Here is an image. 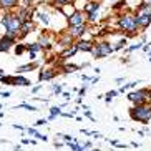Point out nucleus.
<instances>
[{
    "instance_id": "obj_3",
    "label": "nucleus",
    "mask_w": 151,
    "mask_h": 151,
    "mask_svg": "<svg viewBox=\"0 0 151 151\" xmlns=\"http://www.w3.org/2000/svg\"><path fill=\"white\" fill-rule=\"evenodd\" d=\"M118 28L126 32V35L131 37L136 33V22H134V14H120L118 15Z\"/></svg>"
},
{
    "instance_id": "obj_33",
    "label": "nucleus",
    "mask_w": 151,
    "mask_h": 151,
    "mask_svg": "<svg viewBox=\"0 0 151 151\" xmlns=\"http://www.w3.org/2000/svg\"><path fill=\"white\" fill-rule=\"evenodd\" d=\"M60 113H62V106H52L50 108V115L52 116H60Z\"/></svg>"
},
{
    "instance_id": "obj_46",
    "label": "nucleus",
    "mask_w": 151,
    "mask_h": 151,
    "mask_svg": "<svg viewBox=\"0 0 151 151\" xmlns=\"http://www.w3.org/2000/svg\"><path fill=\"white\" fill-rule=\"evenodd\" d=\"M55 146H57V148H62V146H65V143H62V141H55Z\"/></svg>"
},
{
    "instance_id": "obj_29",
    "label": "nucleus",
    "mask_w": 151,
    "mask_h": 151,
    "mask_svg": "<svg viewBox=\"0 0 151 151\" xmlns=\"http://www.w3.org/2000/svg\"><path fill=\"white\" fill-rule=\"evenodd\" d=\"M116 95H118V90H111V91H108V93L105 95V101H106L108 105H110V103L113 101V98H115Z\"/></svg>"
},
{
    "instance_id": "obj_5",
    "label": "nucleus",
    "mask_w": 151,
    "mask_h": 151,
    "mask_svg": "<svg viewBox=\"0 0 151 151\" xmlns=\"http://www.w3.org/2000/svg\"><path fill=\"white\" fill-rule=\"evenodd\" d=\"M128 100L133 105H141V103L148 101V88H141V90H134L128 93Z\"/></svg>"
},
{
    "instance_id": "obj_18",
    "label": "nucleus",
    "mask_w": 151,
    "mask_h": 151,
    "mask_svg": "<svg viewBox=\"0 0 151 151\" xmlns=\"http://www.w3.org/2000/svg\"><path fill=\"white\" fill-rule=\"evenodd\" d=\"M14 85L15 86H32V81L22 75H14Z\"/></svg>"
},
{
    "instance_id": "obj_4",
    "label": "nucleus",
    "mask_w": 151,
    "mask_h": 151,
    "mask_svg": "<svg viewBox=\"0 0 151 151\" xmlns=\"http://www.w3.org/2000/svg\"><path fill=\"white\" fill-rule=\"evenodd\" d=\"M113 52H115L113 50V45L108 40H101V42H98V43H93V47L90 50V53L93 55L95 58H106Z\"/></svg>"
},
{
    "instance_id": "obj_1",
    "label": "nucleus",
    "mask_w": 151,
    "mask_h": 151,
    "mask_svg": "<svg viewBox=\"0 0 151 151\" xmlns=\"http://www.w3.org/2000/svg\"><path fill=\"white\" fill-rule=\"evenodd\" d=\"M0 23L4 25L5 33H10V35H18V30H20V25H22V20L18 18V15L12 10L9 12H4L2 18H0Z\"/></svg>"
},
{
    "instance_id": "obj_16",
    "label": "nucleus",
    "mask_w": 151,
    "mask_h": 151,
    "mask_svg": "<svg viewBox=\"0 0 151 151\" xmlns=\"http://www.w3.org/2000/svg\"><path fill=\"white\" fill-rule=\"evenodd\" d=\"M17 5H18V0H0V10H4V12L14 10Z\"/></svg>"
},
{
    "instance_id": "obj_10",
    "label": "nucleus",
    "mask_w": 151,
    "mask_h": 151,
    "mask_svg": "<svg viewBox=\"0 0 151 151\" xmlns=\"http://www.w3.org/2000/svg\"><path fill=\"white\" fill-rule=\"evenodd\" d=\"M67 32L76 40V38L85 37V33H88V27H86V23H83V25H75V27H68Z\"/></svg>"
},
{
    "instance_id": "obj_26",
    "label": "nucleus",
    "mask_w": 151,
    "mask_h": 151,
    "mask_svg": "<svg viewBox=\"0 0 151 151\" xmlns=\"http://www.w3.org/2000/svg\"><path fill=\"white\" fill-rule=\"evenodd\" d=\"M75 0H52V5L55 9H62L63 5H68V4H73Z\"/></svg>"
},
{
    "instance_id": "obj_14",
    "label": "nucleus",
    "mask_w": 151,
    "mask_h": 151,
    "mask_svg": "<svg viewBox=\"0 0 151 151\" xmlns=\"http://www.w3.org/2000/svg\"><path fill=\"white\" fill-rule=\"evenodd\" d=\"M17 15H18V18H20L22 22H25V20H32L33 15H35V10L32 9V7H28V9H22V7H18Z\"/></svg>"
},
{
    "instance_id": "obj_12",
    "label": "nucleus",
    "mask_w": 151,
    "mask_h": 151,
    "mask_svg": "<svg viewBox=\"0 0 151 151\" xmlns=\"http://www.w3.org/2000/svg\"><path fill=\"white\" fill-rule=\"evenodd\" d=\"M73 45H75V48L78 50V52H90V50H91V47H93V42L86 40V38H83V37H81V38H76V42Z\"/></svg>"
},
{
    "instance_id": "obj_11",
    "label": "nucleus",
    "mask_w": 151,
    "mask_h": 151,
    "mask_svg": "<svg viewBox=\"0 0 151 151\" xmlns=\"http://www.w3.org/2000/svg\"><path fill=\"white\" fill-rule=\"evenodd\" d=\"M57 75H58V71L55 68H43L38 73V81H50V80H53Z\"/></svg>"
},
{
    "instance_id": "obj_49",
    "label": "nucleus",
    "mask_w": 151,
    "mask_h": 151,
    "mask_svg": "<svg viewBox=\"0 0 151 151\" xmlns=\"http://www.w3.org/2000/svg\"><path fill=\"white\" fill-rule=\"evenodd\" d=\"M2 75H5V73H4V70H2V68H0V76H2Z\"/></svg>"
},
{
    "instance_id": "obj_45",
    "label": "nucleus",
    "mask_w": 151,
    "mask_h": 151,
    "mask_svg": "<svg viewBox=\"0 0 151 151\" xmlns=\"http://www.w3.org/2000/svg\"><path fill=\"white\" fill-rule=\"evenodd\" d=\"M62 96H63V98H67V100H70V98H71V95H70V93H67V91H65V93L62 91Z\"/></svg>"
},
{
    "instance_id": "obj_9",
    "label": "nucleus",
    "mask_w": 151,
    "mask_h": 151,
    "mask_svg": "<svg viewBox=\"0 0 151 151\" xmlns=\"http://www.w3.org/2000/svg\"><path fill=\"white\" fill-rule=\"evenodd\" d=\"M37 30V25L32 20H25V22H22V25H20V30H18V35L17 38H25V37L28 35V33H32V32Z\"/></svg>"
},
{
    "instance_id": "obj_34",
    "label": "nucleus",
    "mask_w": 151,
    "mask_h": 151,
    "mask_svg": "<svg viewBox=\"0 0 151 151\" xmlns=\"http://www.w3.org/2000/svg\"><path fill=\"white\" fill-rule=\"evenodd\" d=\"M57 139H63L65 143H68V141H73V136H70V134H57Z\"/></svg>"
},
{
    "instance_id": "obj_2",
    "label": "nucleus",
    "mask_w": 151,
    "mask_h": 151,
    "mask_svg": "<svg viewBox=\"0 0 151 151\" xmlns=\"http://www.w3.org/2000/svg\"><path fill=\"white\" fill-rule=\"evenodd\" d=\"M129 118L138 123L148 124V121L151 120V105L141 103V105H133V108H129Z\"/></svg>"
},
{
    "instance_id": "obj_13",
    "label": "nucleus",
    "mask_w": 151,
    "mask_h": 151,
    "mask_svg": "<svg viewBox=\"0 0 151 151\" xmlns=\"http://www.w3.org/2000/svg\"><path fill=\"white\" fill-rule=\"evenodd\" d=\"M58 43L62 45V47H65V48H68V47H73L75 38H73L68 32H62V33L58 35Z\"/></svg>"
},
{
    "instance_id": "obj_38",
    "label": "nucleus",
    "mask_w": 151,
    "mask_h": 151,
    "mask_svg": "<svg viewBox=\"0 0 151 151\" xmlns=\"http://www.w3.org/2000/svg\"><path fill=\"white\" fill-rule=\"evenodd\" d=\"M124 4H126V0H120V2H116V5H113V10H120V9H123Z\"/></svg>"
},
{
    "instance_id": "obj_52",
    "label": "nucleus",
    "mask_w": 151,
    "mask_h": 151,
    "mask_svg": "<svg viewBox=\"0 0 151 151\" xmlns=\"http://www.w3.org/2000/svg\"><path fill=\"white\" fill-rule=\"evenodd\" d=\"M150 57H151V52H150Z\"/></svg>"
},
{
    "instance_id": "obj_21",
    "label": "nucleus",
    "mask_w": 151,
    "mask_h": 151,
    "mask_svg": "<svg viewBox=\"0 0 151 151\" xmlns=\"http://www.w3.org/2000/svg\"><path fill=\"white\" fill-rule=\"evenodd\" d=\"M76 52H78V50L75 48V45H73V47H68V48L65 50V52H63L62 55H60V58H62V60H68V58L75 57V55H76Z\"/></svg>"
},
{
    "instance_id": "obj_39",
    "label": "nucleus",
    "mask_w": 151,
    "mask_h": 151,
    "mask_svg": "<svg viewBox=\"0 0 151 151\" xmlns=\"http://www.w3.org/2000/svg\"><path fill=\"white\" fill-rule=\"evenodd\" d=\"M86 88H88V83H85L83 88L78 90V96H85V93H86Z\"/></svg>"
},
{
    "instance_id": "obj_25",
    "label": "nucleus",
    "mask_w": 151,
    "mask_h": 151,
    "mask_svg": "<svg viewBox=\"0 0 151 151\" xmlns=\"http://www.w3.org/2000/svg\"><path fill=\"white\" fill-rule=\"evenodd\" d=\"M78 68L80 67H78V65H73V63H63L62 70H63V73H75Z\"/></svg>"
},
{
    "instance_id": "obj_27",
    "label": "nucleus",
    "mask_w": 151,
    "mask_h": 151,
    "mask_svg": "<svg viewBox=\"0 0 151 151\" xmlns=\"http://www.w3.org/2000/svg\"><path fill=\"white\" fill-rule=\"evenodd\" d=\"M25 47H27V52H33V53H38L40 52V45H38V42H33V43H25Z\"/></svg>"
},
{
    "instance_id": "obj_28",
    "label": "nucleus",
    "mask_w": 151,
    "mask_h": 151,
    "mask_svg": "<svg viewBox=\"0 0 151 151\" xmlns=\"http://www.w3.org/2000/svg\"><path fill=\"white\" fill-rule=\"evenodd\" d=\"M15 55L17 57H20V55H23L25 52H27V47H25V43H15Z\"/></svg>"
},
{
    "instance_id": "obj_19",
    "label": "nucleus",
    "mask_w": 151,
    "mask_h": 151,
    "mask_svg": "<svg viewBox=\"0 0 151 151\" xmlns=\"http://www.w3.org/2000/svg\"><path fill=\"white\" fill-rule=\"evenodd\" d=\"M38 65H40L38 62H32V63H27V65H22V67H18V68H17V73H18V75H23V73H28V71L35 70V68L38 67Z\"/></svg>"
},
{
    "instance_id": "obj_41",
    "label": "nucleus",
    "mask_w": 151,
    "mask_h": 151,
    "mask_svg": "<svg viewBox=\"0 0 151 151\" xmlns=\"http://www.w3.org/2000/svg\"><path fill=\"white\" fill-rule=\"evenodd\" d=\"M85 116H88V118H90V120H91V121H95V116L91 115V111H90L88 108H86V110H85Z\"/></svg>"
},
{
    "instance_id": "obj_23",
    "label": "nucleus",
    "mask_w": 151,
    "mask_h": 151,
    "mask_svg": "<svg viewBox=\"0 0 151 151\" xmlns=\"http://www.w3.org/2000/svg\"><path fill=\"white\" fill-rule=\"evenodd\" d=\"M136 12H139V14H151V4L143 0L141 4L136 7Z\"/></svg>"
},
{
    "instance_id": "obj_50",
    "label": "nucleus",
    "mask_w": 151,
    "mask_h": 151,
    "mask_svg": "<svg viewBox=\"0 0 151 151\" xmlns=\"http://www.w3.org/2000/svg\"><path fill=\"white\" fill-rule=\"evenodd\" d=\"M145 2H148V4H151V0H145Z\"/></svg>"
},
{
    "instance_id": "obj_24",
    "label": "nucleus",
    "mask_w": 151,
    "mask_h": 151,
    "mask_svg": "<svg viewBox=\"0 0 151 151\" xmlns=\"http://www.w3.org/2000/svg\"><path fill=\"white\" fill-rule=\"evenodd\" d=\"M98 12H100V10H93V12L85 14V20H86L88 23H95L98 20V17H100V15H98Z\"/></svg>"
},
{
    "instance_id": "obj_6",
    "label": "nucleus",
    "mask_w": 151,
    "mask_h": 151,
    "mask_svg": "<svg viewBox=\"0 0 151 151\" xmlns=\"http://www.w3.org/2000/svg\"><path fill=\"white\" fill-rule=\"evenodd\" d=\"M67 23L68 27H75V25H83V23H86V20H85V14L83 10H73L70 15L67 17Z\"/></svg>"
},
{
    "instance_id": "obj_47",
    "label": "nucleus",
    "mask_w": 151,
    "mask_h": 151,
    "mask_svg": "<svg viewBox=\"0 0 151 151\" xmlns=\"http://www.w3.org/2000/svg\"><path fill=\"white\" fill-rule=\"evenodd\" d=\"M2 96H4V98H10V91H4V93H2Z\"/></svg>"
},
{
    "instance_id": "obj_43",
    "label": "nucleus",
    "mask_w": 151,
    "mask_h": 151,
    "mask_svg": "<svg viewBox=\"0 0 151 151\" xmlns=\"http://www.w3.org/2000/svg\"><path fill=\"white\" fill-rule=\"evenodd\" d=\"M28 58H30L32 62H35V60H37V53H33V52H28Z\"/></svg>"
},
{
    "instance_id": "obj_36",
    "label": "nucleus",
    "mask_w": 151,
    "mask_h": 151,
    "mask_svg": "<svg viewBox=\"0 0 151 151\" xmlns=\"http://www.w3.org/2000/svg\"><path fill=\"white\" fill-rule=\"evenodd\" d=\"M18 108H27L28 111H38V108H37V106L28 105V103H22V105H18Z\"/></svg>"
},
{
    "instance_id": "obj_20",
    "label": "nucleus",
    "mask_w": 151,
    "mask_h": 151,
    "mask_svg": "<svg viewBox=\"0 0 151 151\" xmlns=\"http://www.w3.org/2000/svg\"><path fill=\"white\" fill-rule=\"evenodd\" d=\"M25 129H27V133L30 134V136H35L38 141H48V136H45V134L38 133L35 128H30V126H28V128H25Z\"/></svg>"
},
{
    "instance_id": "obj_7",
    "label": "nucleus",
    "mask_w": 151,
    "mask_h": 151,
    "mask_svg": "<svg viewBox=\"0 0 151 151\" xmlns=\"http://www.w3.org/2000/svg\"><path fill=\"white\" fill-rule=\"evenodd\" d=\"M15 43H17V37L10 35V33H4L0 37V52H9Z\"/></svg>"
},
{
    "instance_id": "obj_32",
    "label": "nucleus",
    "mask_w": 151,
    "mask_h": 151,
    "mask_svg": "<svg viewBox=\"0 0 151 151\" xmlns=\"http://www.w3.org/2000/svg\"><path fill=\"white\" fill-rule=\"evenodd\" d=\"M33 5V0H18V5L17 7H22V9H28Z\"/></svg>"
},
{
    "instance_id": "obj_8",
    "label": "nucleus",
    "mask_w": 151,
    "mask_h": 151,
    "mask_svg": "<svg viewBox=\"0 0 151 151\" xmlns=\"http://www.w3.org/2000/svg\"><path fill=\"white\" fill-rule=\"evenodd\" d=\"M134 22H136L138 28L145 30V28H148L151 25V14H139V12H136V15H134Z\"/></svg>"
},
{
    "instance_id": "obj_37",
    "label": "nucleus",
    "mask_w": 151,
    "mask_h": 151,
    "mask_svg": "<svg viewBox=\"0 0 151 151\" xmlns=\"http://www.w3.org/2000/svg\"><path fill=\"white\" fill-rule=\"evenodd\" d=\"M52 90H53L55 95H62V91H63L62 85H53V86H52Z\"/></svg>"
},
{
    "instance_id": "obj_42",
    "label": "nucleus",
    "mask_w": 151,
    "mask_h": 151,
    "mask_svg": "<svg viewBox=\"0 0 151 151\" xmlns=\"http://www.w3.org/2000/svg\"><path fill=\"white\" fill-rule=\"evenodd\" d=\"M83 148H85V150H90V148H93V143H91V141L83 143Z\"/></svg>"
},
{
    "instance_id": "obj_17",
    "label": "nucleus",
    "mask_w": 151,
    "mask_h": 151,
    "mask_svg": "<svg viewBox=\"0 0 151 151\" xmlns=\"http://www.w3.org/2000/svg\"><path fill=\"white\" fill-rule=\"evenodd\" d=\"M37 42H38V45H40L42 50H50L52 47H53V45H52V40H50V37L45 35V33L38 37V40H37Z\"/></svg>"
},
{
    "instance_id": "obj_51",
    "label": "nucleus",
    "mask_w": 151,
    "mask_h": 151,
    "mask_svg": "<svg viewBox=\"0 0 151 151\" xmlns=\"http://www.w3.org/2000/svg\"><path fill=\"white\" fill-rule=\"evenodd\" d=\"M148 47H151V42H150V43H148Z\"/></svg>"
},
{
    "instance_id": "obj_48",
    "label": "nucleus",
    "mask_w": 151,
    "mask_h": 151,
    "mask_svg": "<svg viewBox=\"0 0 151 151\" xmlns=\"http://www.w3.org/2000/svg\"><path fill=\"white\" fill-rule=\"evenodd\" d=\"M148 100H150V101H151V88L148 90Z\"/></svg>"
},
{
    "instance_id": "obj_40",
    "label": "nucleus",
    "mask_w": 151,
    "mask_h": 151,
    "mask_svg": "<svg viewBox=\"0 0 151 151\" xmlns=\"http://www.w3.org/2000/svg\"><path fill=\"white\" fill-rule=\"evenodd\" d=\"M47 123H48V121L45 120V118H40V120H38V121L35 123V126H37V128H40V126H45Z\"/></svg>"
},
{
    "instance_id": "obj_35",
    "label": "nucleus",
    "mask_w": 151,
    "mask_h": 151,
    "mask_svg": "<svg viewBox=\"0 0 151 151\" xmlns=\"http://www.w3.org/2000/svg\"><path fill=\"white\" fill-rule=\"evenodd\" d=\"M143 43H145V42H141V43H134V45H131V47H128V48H126V52H128V53H131V52H134V50H139L143 47Z\"/></svg>"
},
{
    "instance_id": "obj_15",
    "label": "nucleus",
    "mask_w": 151,
    "mask_h": 151,
    "mask_svg": "<svg viewBox=\"0 0 151 151\" xmlns=\"http://www.w3.org/2000/svg\"><path fill=\"white\" fill-rule=\"evenodd\" d=\"M101 9V4L98 0H90L83 5V14H88V12H93V10H100Z\"/></svg>"
},
{
    "instance_id": "obj_44",
    "label": "nucleus",
    "mask_w": 151,
    "mask_h": 151,
    "mask_svg": "<svg viewBox=\"0 0 151 151\" xmlns=\"http://www.w3.org/2000/svg\"><path fill=\"white\" fill-rule=\"evenodd\" d=\"M40 90H42V85H37V86H33V88H32V93H38Z\"/></svg>"
},
{
    "instance_id": "obj_22",
    "label": "nucleus",
    "mask_w": 151,
    "mask_h": 151,
    "mask_svg": "<svg viewBox=\"0 0 151 151\" xmlns=\"http://www.w3.org/2000/svg\"><path fill=\"white\" fill-rule=\"evenodd\" d=\"M37 17H38V20H40L42 25H45V27H48L50 25V15L47 14V12H37Z\"/></svg>"
},
{
    "instance_id": "obj_53",
    "label": "nucleus",
    "mask_w": 151,
    "mask_h": 151,
    "mask_svg": "<svg viewBox=\"0 0 151 151\" xmlns=\"http://www.w3.org/2000/svg\"><path fill=\"white\" fill-rule=\"evenodd\" d=\"M150 62H151V57H150Z\"/></svg>"
},
{
    "instance_id": "obj_30",
    "label": "nucleus",
    "mask_w": 151,
    "mask_h": 151,
    "mask_svg": "<svg viewBox=\"0 0 151 151\" xmlns=\"http://www.w3.org/2000/svg\"><path fill=\"white\" fill-rule=\"evenodd\" d=\"M0 81L4 85H14V75H2Z\"/></svg>"
},
{
    "instance_id": "obj_31",
    "label": "nucleus",
    "mask_w": 151,
    "mask_h": 151,
    "mask_svg": "<svg viewBox=\"0 0 151 151\" xmlns=\"http://www.w3.org/2000/svg\"><path fill=\"white\" fill-rule=\"evenodd\" d=\"M126 43H128V40H126V38H121V40L118 42L116 45H113V50H115V52H118V50L124 48V47H126Z\"/></svg>"
}]
</instances>
